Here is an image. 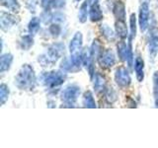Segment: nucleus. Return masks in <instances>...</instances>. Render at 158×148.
I'll list each match as a JSON object with an SVG mask.
<instances>
[{"instance_id": "1", "label": "nucleus", "mask_w": 158, "mask_h": 148, "mask_svg": "<svg viewBox=\"0 0 158 148\" xmlns=\"http://www.w3.org/2000/svg\"><path fill=\"white\" fill-rule=\"evenodd\" d=\"M82 43L83 36L81 32H76L69 43V52L70 59L67 64V69L72 71H78L80 69V64L82 63L81 53H82Z\"/></svg>"}, {"instance_id": "2", "label": "nucleus", "mask_w": 158, "mask_h": 148, "mask_svg": "<svg viewBox=\"0 0 158 148\" xmlns=\"http://www.w3.org/2000/svg\"><path fill=\"white\" fill-rule=\"evenodd\" d=\"M15 85L20 90H33L36 85V74H35L34 68L25 64L15 76Z\"/></svg>"}, {"instance_id": "3", "label": "nucleus", "mask_w": 158, "mask_h": 148, "mask_svg": "<svg viewBox=\"0 0 158 148\" xmlns=\"http://www.w3.org/2000/svg\"><path fill=\"white\" fill-rule=\"evenodd\" d=\"M65 78L66 74L60 70L51 71L44 74L42 77V82L48 89H56L61 85L65 80Z\"/></svg>"}, {"instance_id": "4", "label": "nucleus", "mask_w": 158, "mask_h": 148, "mask_svg": "<svg viewBox=\"0 0 158 148\" xmlns=\"http://www.w3.org/2000/svg\"><path fill=\"white\" fill-rule=\"evenodd\" d=\"M64 47H62V44L56 43L52 44V47H49L47 53L44 56H39V62L42 64L43 66H48V64L54 63L57 61V59L60 57L62 54V49Z\"/></svg>"}, {"instance_id": "5", "label": "nucleus", "mask_w": 158, "mask_h": 148, "mask_svg": "<svg viewBox=\"0 0 158 148\" xmlns=\"http://www.w3.org/2000/svg\"><path fill=\"white\" fill-rule=\"evenodd\" d=\"M80 95V87L72 84L65 87L61 92V100L67 107H74L77 99Z\"/></svg>"}, {"instance_id": "6", "label": "nucleus", "mask_w": 158, "mask_h": 148, "mask_svg": "<svg viewBox=\"0 0 158 148\" xmlns=\"http://www.w3.org/2000/svg\"><path fill=\"white\" fill-rule=\"evenodd\" d=\"M115 81L117 83V85L122 89H126L130 86V84L131 82V78L126 67L120 66L116 69Z\"/></svg>"}, {"instance_id": "7", "label": "nucleus", "mask_w": 158, "mask_h": 148, "mask_svg": "<svg viewBox=\"0 0 158 148\" xmlns=\"http://www.w3.org/2000/svg\"><path fill=\"white\" fill-rule=\"evenodd\" d=\"M149 23V4L148 2H142L139 8V18H138V24L141 32H145L148 28Z\"/></svg>"}, {"instance_id": "8", "label": "nucleus", "mask_w": 158, "mask_h": 148, "mask_svg": "<svg viewBox=\"0 0 158 148\" xmlns=\"http://www.w3.org/2000/svg\"><path fill=\"white\" fill-rule=\"evenodd\" d=\"M98 62L103 68H111L116 63V56L112 49H107L103 51L98 57Z\"/></svg>"}, {"instance_id": "9", "label": "nucleus", "mask_w": 158, "mask_h": 148, "mask_svg": "<svg viewBox=\"0 0 158 148\" xmlns=\"http://www.w3.org/2000/svg\"><path fill=\"white\" fill-rule=\"evenodd\" d=\"M148 51H149V58L153 61L158 53V33L155 29H153L150 34Z\"/></svg>"}, {"instance_id": "10", "label": "nucleus", "mask_w": 158, "mask_h": 148, "mask_svg": "<svg viewBox=\"0 0 158 148\" xmlns=\"http://www.w3.org/2000/svg\"><path fill=\"white\" fill-rule=\"evenodd\" d=\"M19 20L14 15L9 13H1V17H0V24H1V28L4 31H7L10 28H12L15 24L18 23Z\"/></svg>"}, {"instance_id": "11", "label": "nucleus", "mask_w": 158, "mask_h": 148, "mask_svg": "<svg viewBox=\"0 0 158 148\" xmlns=\"http://www.w3.org/2000/svg\"><path fill=\"white\" fill-rule=\"evenodd\" d=\"M89 5H90V7H89V18H90V20L92 22L101 21L103 19V13L101 11L99 1L89 3Z\"/></svg>"}, {"instance_id": "12", "label": "nucleus", "mask_w": 158, "mask_h": 148, "mask_svg": "<svg viewBox=\"0 0 158 148\" xmlns=\"http://www.w3.org/2000/svg\"><path fill=\"white\" fill-rule=\"evenodd\" d=\"M135 71L138 82H142L144 79V61L139 56L135 57Z\"/></svg>"}, {"instance_id": "13", "label": "nucleus", "mask_w": 158, "mask_h": 148, "mask_svg": "<svg viewBox=\"0 0 158 148\" xmlns=\"http://www.w3.org/2000/svg\"><path fill=\"white\" fill-rule=\"evenodd\" d=\"M113 13L117 20L125 21L126 20V6L122 1H116L113 6Z\"/></svg>"}, {"instance_id": "14", "label": "nucleus", "mask_w": 158, "mask_h": 148, "mask_svg": "<svg viewBox=\"0 0 158 148\" xmlns=\"http://www.w3.org/2000/svg\"><path fill=\"white\" fill-rule=\"evenodd\" d=\"M13 62V56L11 53L2 54L0 57V72H5L10 69Z\"/></svg>"}, {"instance_id": "15", "label": "nucleus", "mask_w": 158, "mask_h": 148, "mask_svg": "<svg viewBox=\"0 0 158 148\" xmlns=\"http://www.w3.org/2000/svg\"><path fill=\"white\" fill-rule=\"evenodd\" d=\"M115 29H116V33L118 35V37H120L122 39H125L128 37L127 24L125 23V21L117 20L115 23Z\"/></svg>"}, {"instance_id": "16", "label": "nucleus", "mask_w": 158, "mask_h": 148, "mask_svg": "<svg viewBox=\"0 0 158 148\" xmlns=\"http://www.w3.org/2000/svg\"><path fill=\"white\" fill-rule=\"evenodd\" d=\"M94 89L97 94L106 91V80L100 73H97L95 76V81H94Z\"/></svg>"}, {"instance_id": "17", "label": "nucleus", "mask_w": 158, "mask_h": 148, "mask_svg": "<svg viewBox=\"0 0 158 148\" xmlns=\"http://www.w3.org/2000/svg\"><path fill=\"white\" fill-rule=\"evenodd\" d=\"M82 105L84 108H90V109L97 108L96 102L94 100V97H93V94L90 91H86L84 93L83 98H82Z\"/></svg>"}, {"instance_id": "18", "label": "nucleus", "mask_w": 158, "mask_h": 148, "mask_svg": "<svg viewBox=\"0 0 158 148\" xmlns=\"http://www.w3.org/2000/svg\"><path fill=\"white\" fill-rule=\"evenodd\" d=\"M40 28H41V20L38 17H34L32 18L31 21L29 22V25H28V30H29V33L31 35H36Z\"/></svg>"}, {"instance_id": "19", "label": "nucleus", "mask_w": 158, "mask_h": 148, "mask_svg": "<svg viewBox=\"0 0 158 148\" xmlns=\"http://www.w3.org/2000/svg\"><path fill=\"white\" fill-rule=\"evenodd\" d=\"M89 7H90V5H89L88 0H86V1L81 5L80 9H79L78 19L81 23H85L87 21V16L89 14Z\"/></svg>"}, {"instance_id": "20", "label": "nucleus", "mask_w": 158, "mask_h": 148, "mask_svg": "<svg viewBox=\"0 0 158 148\" xmlns=\"http://www.w3.org/2000/svg\"><path fill=\"white\" fill-rule=\"evenodd\" d=\"M118 48V56L120 57V59L122 61H127V43L122 41L118 43L117 46Z\"/></svg>"}, {"instance_id": "21", "label": "nucleus", "mask_w": 158, "mask_h": 148, "mask_svg": "<svg viewBox=\"0 0 158 148\" xmlns=\"http://www.w3.org/2000/svg\"><path fill=\"white\" fill-rule=\"evenodd\" d=\"M1 4L4 7H6L9 11H12L14 13L19 12L20 4L17 0H1Z\"/></svg>"}, {"instance_id": "22", "label": "nucleus", "mask_w": 158, "mask_h": 148, "mask_svg": "<svg viewBox=\"0 0 158 148\" xmlns=\"http://www.w3.org/2000/svg\"><path fill=\"white\" fill-rule=\"evenodd\" d=\"M102 44L98 39H94V42L92 43L91 47V53L94 59H98V57L100 56V54L102 53Z\"/></svg>"}, {"instance_id": "23", "label": "nucleus", "mask_w": 158, "mask_h": 148, "mask_svg": "<svg viewBox=\"0 0 158 148\" xmlns=\"http://www.w3.org/2000/svg\"><path fill=\"white\" fill-rule=\"evenodd\" d=\"M9 98V88L6 84H1L0 85V103L4 105L7 102Z\"/></svg>"}, {"instance_id": "24", "label": "nucleus", "mask_w": 158, "mask_h": 148, "mask_svg": "<svg viewBox=\"0 0 158 148\" xmlns=\"http://www.w3.org/2000/svg\"><path fill=\"white\" fill-rule=\"evenodd\" d=\"M20 44H21V47L23 49H25V51L29 49L34 44V39L32 38V35L23 37L22 39H21V42H20Z\"/></svg>"}, {"instance_id": "25", "label": "nucleus", "mask_w": 158, "mask_h": 148, "mask_svg": "<svg viewBox=\"0 0 158 148\" xmlns=\"http://www.w3.org/2000/svg\"><path fill=\"white\" fill-rule=\"evenodd\" d=\"M153 95H154L155 106L158 107V71H155L153 75Z\"/></svg>"}, {"instance_id": "26", "label": "nucleus", "mask_w": 158, "mask_h": 148, "mask_svg": "<svg viewBox=\"0 0 158 148\" xmlns=\"http://www.w3.org/2000/svg\"><path fill=\"white\" fill-rule=\"evenodd\" d=\"M130 25H131V38L130 39H132L136 36V17L135 14H131L130 18Z\"/></svg>"}, {"instance_id": "27", "label": "nucleus", "mask_w": 158, "mask_h": 148, "mask_svg": "<svg viewBox=\"0 0 158 148\" xmlns=\"http://www.w3.org/2000/svg\"><path fill=\"white\" fill-rule=\"evenodd\" d=\"M100 30L102 32V35L107 39H114V32L112 31V29L109 27L108 25H101Z\"/></svg>"}, {"instance_id": "28", "label": "nucleus", "mask_w": 158, "mask_h": 148, "mask_svg": "<svg viewBox=\"0 0 158 148\" xmlns=\"http://www.w3.org/2000/svg\"><path fill=\"white\" fill-rule=\"evenodd\" d=\"M116 100H117V93H116V91L114 90L113 88L108 89V90L106 91V101L109 104H113Z\"/></svg>"}, {"instance_id": "29", "label": "nucleus", "mask_w": 158, "mask_h": 148, "mask_svg": "<svg viewBox=\"0 0 158 148\" xmlns=\"http://www.w3.org/2000/svg\"><path fill=\"white\" fill-rule=\"evenodd\" d=\"M48 31L53 37H58L59 34H60V32H61V28L59 27V25H57V24H52L49 26Z\"/></svg>"}, {"instance_id": "30", "label": "nucleus", "mask_w": 158, "mask_h": 148, "mask_svg": "<svg viewBox=\"0 0 158 148\" xmlns=\"http://www.w3.org/2000/svg\"><path fill=\"white\" fill-rule=\"evenodd\" d=\"M127 105H128V107H131V108H136V105H135V102L133 101V100H131V98H127Z\"/></svg>"}, {"instance_id": "31", "label": "nucleus", "mask_w": 158, "mask_h": 148, "mask_svg": "<svg viewBox=\"0 0 158 148\" xmlns=\"http://www.w3.org/2000/svg\"><path fill=\"white\" fill-rule=\"evenodd\" d=\"M76 1H81V0H76Z\"/></svg>"}]
</instances>
